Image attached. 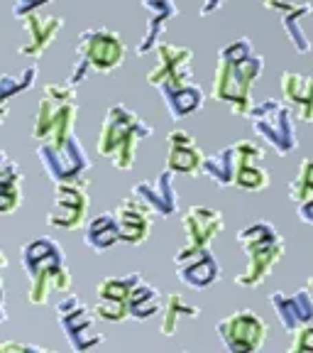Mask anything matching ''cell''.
<instances>
[{
    "instance_id": "6da1fadb",
    "label": "cell",
    "mask_w": 313,
    "mask_h": 353,
    "mask_svg": "<svg viewBox=\"0 0 313 353\" xmlns=\"http://www.w3.org/2000/svg\"><path fill=\"white\" fill-rule=\"evenodd\" d=\"M237 243L248 255V268L242 275L235 277V285L250 287V290L262 287L270 272L274 270V265L284 255V238L279 236V231L272 223L255 221V223L237 231Z\"/></svg>"
},
{
    "instance_id": "7a4b0ae2",
    "label": "cell",
    "mask_w": 313,
    "mask_h": 353,
    "mask_svg": "<svg viewBox=\"0 0 313 353\" xmlns=\"http://www.w3.org/2000/svg\"><path fill=\"white\" fill-rule=\"evenodd\" d=\"M152 135V128L125 105H113L100 128L98 152L118 170H130L138 157V143Z\"/></svg>"
},
{
    "instance_id": "3957f363",
    "label": "cell",
    "mask_w": 313,
    "mask_h": 353,
    "mask_svg": "<svg viewBox=\"0 0 313 353\" xmlns=\"http://www.w3.org/2000/svg\"><path fill=\"white\" fill-rule=\"evenodd\" d=\"M264 72V59L255 52L248 59H218L213 79V99L230 105L237 118H248L252 108V86Z\"/></svg>"
},
{
    "instance_id": "277c9868",
    "label": "cell",
    "mask_w": 313,
    "mask_h": 353,
    "mask_svg": "<svg viewBox=\"0 0 313 353\" xmlns=\"http://www.w3.org/2000/svg\"><path fill=\"white\" fill-rule=\"evenodd\" d=\"M25 265L32 272V294L30 302L44 304L50 290L66 292L72 287V277L64 270V255L52 241H34L25 250Z\"/></svg>"
},
{
    "instance_id": "5b68a950",
    "label": "cell",
    "mask_w": 313,
    "mask_h": 353,
    "mask_svg": "<svg viewBox=\"0 0 313 353\" xmlns=\"http://www.w3.org/2000/svg\"><path fill=\"white\" fill-rule=\"evenodd\" d=\"M252 130L264 143H270L279 154H292L299 148L296 138V118L294 110L279 99H264L262 103L250 108Z\"/></svg>"
},
{
    "instance_id": "8992f818",
    "label": "cell",
    "mask_w": 313,
    "mask_h": 353,
    "mask_svg": "<svg viewBox=\"0 0 313 353\" xmlns=\"http://www.w3.org/2000/svg\"><path fill=\"white\" fill-rule=\"evenodd\" d=\"M264 157L262 145H257L255 140H240L235 145H226L218 152L208 154L201 162V172L208 176L211 182L218 187L228 189L235 182V174L242 165H257Z\"/></svg>"
},
{
    "instance_id": "52a82bcc",
    "label": "cell",
    "mask_w": 313,
    "mask_h": 353,
    "mask_svg": "<svg viewBox=\"0 0 313 353\" xmlns=\"http://www.w3.org/2000/svg\"><path fill=\"white\" fill-rule=\"evenodd\" d=\"M220 341L226 343L230 353H252L264 346L267 339V324L259 314L250 312V309H240L235 314H228L226 319H220L218 326Z\"/></svg>"
},
{
    "instance_id": "ba28073f",
    "label": "cell",
    "mask_w": 313,
    "mask_h": 353,
    "mask_svg": "<svg viewBox=\"0 0 313 353\" xmlns=\"http://www.w3.org/2000/svg\"><path fill=\"white\" fill-rule=\"evenodd\" d=\"M182 226L186 231V243L179 248L174 260L208 248V243L226 231V219L218 209H211V206H188L186 214L182 216Z\"/></svg>"
},
{
    "instance_id": "9c48e42d",
    "label": "cell",
    "mask_w": 313,
    "mask_h": 353,
    "mask_svg": "<svg viewBox=\"0 0 313 353\" xmlns=\"http://www.w3.org/2000/svg\"><path fill=\"white\" fill-rule=\"evenodd\" d=\"M157 57H160V64L149 72L147 81L152 86H157L160 91L164 88H176V86H186L193 81V52L188 47H176L169 42H157Z\"/></svg>"
},
{
    "instance_id": "30bf717a",
    "label": "cell",
    "mask_w": 313,
    "mask_h": 353,
    "mask_svg": "<svg viewBox=\"0 0 313 353\" xmlns=\"http://www.w3.org/2000/svg\"><path fill=\"white\" fill-rule=\"evenodd\" d=\"M78 54L83 61H88V66H94L98 72H113L125 59V44L118 32L91 30V32H83L78 42Z\"/></svg>"
},
{
    "instance_id": "8fae6325",
    "label": "cell",
    "mask_w": 313,
    "mask_h": 353,
    "mask_svg": "<svg viewBox=\"0 0 313 353\" xmlns=\"http://www.w3.org/2000/svg\"><path fill=\"white\" fill-rule=\"evenodd\" d=\"M88 182L76 176V179H66L56 189L54 209L50 214V223L59 228H78L86 221L88 211Z\"/></svg>"
},
{
    "instance_id": "7c38bea8",
    "label": "cell",
    "mask_w": 313,
    "mask_h": 353,
    "mask_svg": "<svg viewBox=\"0 0 313 353\" xmlns=\"http://www.w3.org/2000/svg\"><path fill=\"white\" fill-rule=\"evenodd\" d=\"M59 314H61V324L66 329V336L72 341V346L76 351H86L91 346H98L103 341V336L94 334V316L78 302L76 297H66L59 304Z\"/></svg>"
},
{
    "instance_id": "4fadbf2b",
    "label": "cell",
    "mask_w": 313,
    "mask_h": 353,
    "mask_svg": "<svg viewBox=\"0 0 313 353\" xmlns=\"http://www.w3.org/2000/svg\"><path fill=\"white\" fill-rule=\"evenodd\" d=\"M270 304L274 307V314L284 331H296L306 324H313V297L308 290H296L294 294L272 292Z\"/></svg>"
},
{
    "instance_id": "5bb4252c",
    "label": "cell",
    "mask_w": 313,
    "mask_h": 353,
    "mask_svg": "<svg viewBox=\"0 0 313 353\" xmlns=\"http://www.w3.org/2000/svg\"><path fill=\"white\" fill-rule=\"evenodd\" d=\"M171 174L174 172H162L160 176L154 179H147V182H140L138 187L132 189V194L147 206L149 211H154L162 219H169L176 209H179V194L174 189V182H171Z\"/></svg>"
},
{
    "instance_id": "9a60e30c",
    "label": "cell",
    "mask_w": 313,
    "mask_h": 353,
    "mask_svg": "<svg viewBox=\"0 0 313 353\" xmlns=\"http://www.w3.org/2000/svg\"><path fill=\"white\" fill-rule=\"evenodd\" d=\"M152 211L140 201L135 194L127 196L118 211L116 216V223H118V233H120V241L130 243V245H142L149 236V228H152V219H149Z\"/></svg>"
},
{
    "instance_id": "2e32d148",
    "label": "cell",
    "mask_w": 313,
    "mask_h": 353,
    "mask_svg": "<svg viewBox=\"0 0 313 353\" xmlns=\"http://www.w3.org/2000/svg\"><path fill=\"white\" fill-rule=\"evenodd\" d=\"M174 263L179 268V280L191 290H206L220 280V263L208 248L186 255V258H179Z\"/></svg>"
},
{
    "instance_id": "e0dca14e",
    "label": "cell",
    "mask_w": 313,
    "mask_h": 353,
    "mask_svg": "<svg viewBox=\"0 0 313 353\" xmlns=\"http://www.w3.org/2000/svg\"><path fill=\"white\" fill-rule=\"evenodd\" d=\"M281 96L284 103L294 110V118L313 123V77L299 72L281 74Z\"/></svg>"
},
{
    "instance_id": "ac0fdd59",
    "label": "cell",
    "mask_w": 313,
    "mask_h": 353,
    "mask_svg": "<svg viewBox=\"0 0 313 353\" xmlns=\"http://www.w3.org/2000/svg\"><path fill=\"white\" fill-rule=\"evenodd\" d=\"M169 157H166V170L179 172V174H196L201 172V162L206 154L198 150L193 138L186 130H171L169 138Z\"/></svg>"
},
{
    "instance_id": "d6986e66",
    "label": "cell",
    "mask_w": 313,
    "mask_h": 353,
    "mask_svg": "<svg viewBox=\"0 0 313 353\" xmlns=\"http://www.w3.org/2000/svg\"><path fill=\"white\" fill-rule=\"evenodd\" d=\"M144 8L149 10V22H147V34L138 44V54H147V52H152L157 47L162 32L166 28V22L179 12L174 6V0H144Z\"/></svg>"
},
{
    "instance_id": "ffe728a7",
    "label": "cell",
    "mask_w": 313,
    "mask_h": 353,
    "mask_svg": "<svg viewBox=\"0 0 313 353\" xmlns=\"http://www.w3.org/2000/svg\"><path fill=\"white\" fill-rule=\"evenodd\" d=\"M162 96H164V103H166V108H169L171 118H186V116H191V113H196V110H201L206 103L204 88L198 86L196 81L186 83V86L164 88Z\"/></svg>"
},
{
    "instance_id": "44dd1931",
    "label": "cell",
    "mask_w": 313,
    "mask_h": 353,
    "mask_svg": "<svg viewBox=\"0 0 313 353\" xmlns=\"http://www.w3.org/2000/svg\"><path fill=\"white\" fill-rule=\"evenodd\" d=\"M162 309V294L157 287L147 285L140 280L138 285L132 287V292L127 294V316L132 319H152L154 314H160Z\"/></svg>"
},
{
    "instance_id": "7402d4cb",
    "label": "cell",
    "mask_w": 313,
    "mask_h": 353,
    "mask_svg": "<svg viewBox=\"0 0 313 353\" xmlns=\"http://www.w3.org/2000/svg\"><path fill=\"white\" fill-rule=\"evenodd\" d=\"M311 12H313V6L308 0H303L299 6L286 8L284 12H279L281 28H284L286 37H289V42H292V47L299 54H308V52H311V39L306 37V32H303V28H301V20L311 15Z\"/></svg>"
},
{
    "instance_id": "603a6c76",
    "label": "cell",
    "mask_w": 313,
    "mask_h": 353,
    "mask_svg": "<svg viewBox=\"0 0 313 353\" xmlns=\"http://www.w3.org/2000/svg\"><path fill=\"white\" fill-rule=\"evenodd\" d=\"M160 312H162L160 329L164 336H171L184 319H198V316H201V309H198L196 304H188L182 294H169Z\"/></svg>"
},
{
    "instance_id": "cb8c5ba5",
    "label": "cell",
    "mask_w": 313,
    "mask_h": 353,
    "mask_svg": "<svg viewBox=\"0 0 313 353\" xmlns=\"http://www.w3.org/2000/svg\"><path fill=\"white\" fill-rule=\"evenodd\" d=\"M120 241V233H118V223L113 214H100L98 219L91 221L86 233V243L96 250H105L110 245H116Z\"/></svg>"
},
{
    "instance_id": "d4e9b609",
    "label": "cell",
    "mask_w": 313,
    "mask_h": 353,
    "mask_svg": "<svg viewBox=\"0 0 313 353\" xmlns=\"http://www.w3.org/2000/svg\"><path fill=\"white\" fill-rule=\"evenodd\" d=\"M61 25L64 22L59 20V17H30V22H28V28H30V32H32V47H25V54H42L44 52V47L52 42V37H54L56 32L61 30Z\"/></svg>"
},
{
    "instance_id": "484cf974",
    "label": "cell",
    "mask_w": 313,
    "mask_h": 353,
    "mask_svg": "<svg viewBox=\"0 0 313 353\" xmlns=\"http://www.w3.org/2000/svg\"><path fill=\"white\" fill-rule=\"evenodd\" d=\"M142 280L140 275H125V277H105L98 282V294L103 299H118V302L127 304V294L132 292V287Z\"/></svg>"
},
{
    "instance_id": "4316f807",
    "label": "cell",
    "mask_w": 313,
    "mask_h": 353,
    "mask_svg": "<svg viewBox=\"0 0 313 353\" xmlns=\"http://www.w3.org/2000/svg\"><path fill=\"white\" fill-rule=\"evenodd\" d=\"M233 187L242 189V192H264L270 187V174L259 165H242L235 174Z\"/></svg>"
},
{
    "instance_id": "83f0119b",
    "label": "cell",
    "mask_w": 313,
    "mask_h": 353,
    "mask_svg": "<svg viewBox=\"0 0 313 353\" xmlns=\"http://www.w3.org/2000/svg\"><path fill=\"white\" fill-rule=\"evenodd\" d=\"M313 196V160H303L299 165V172L289 182V199L294 204H301Z\"/></svg>"
},
{
    "instance_id": "f1b7e54d",
    "label": "cell",
    "mask_w": 313,
    "mask_h": 353,
    "mask_svg": "<svg viewBox=\"0 0 313 353\" xmlns=\"http://www.w3.org/2000/svg\"><path fill=\"white\" fill-rule=\"evenodd\" d=\"M96 316L103 321H122L127 319V304L118 299H103L96 304Z\"/></svg>"
},
{
    "instance_id": "f546056e",
    "label": "cell",
    "mask_w": 313,
    "mask_h": 353,
    "mask_svg": "<svg viewBox=\"0 0 313 353\" xmlns=\"http://www.w3.org/2000/svg\"><path fill=\"white\" fill-rule=\"evenodd\" d=\"M292 353H313V324H306L301 329L292 331V341H289Z\"/></svg>"
},
{
    "instance_id": "4dcf8cb0",
    "label": "cell",
    "mask_w": 313,
    "mask_h": 353,
    "mask_svg": "<svg viewBox=\"0 0 313 353\" xmlns=\"http://www.w3.org/2000/svg\"><path fill=\"white\" fill-rule=\"evenodd\" d=\"M299 3H303V0H264V8L274 12H284L286 8H294Z\"/></svg>"
},
{
    "instance_id": "1f68e13d",
    "label": "cell",
    "mask_w": 313,
    "mask_h": 353,
    "mask_svg": "<svg viewBox=\"0 0 313 353\" xmlns=\"http://www.w3.org/2000/svg\"><path fill=\"white\" fill-rule=\"evenodd\" d=\"M296 206H299V219H301L303 223H308V226H313V196Z\"/></svg>"
},
{
    "instance_id": "d6a6232c",
    "label": "cell",
    "mask_w": 313,
    "mask_h": 353,
    "mask_svg": "<svg viewBox=\"0 0 313 353\" xmlns=\"http://www.w3.org/2000/svg\"><path fill=\"white\" fill-rule=\"evenodd\" d=\"M223 6H226V0H204V6H201V17L213 15V12H218Z\"/></svg>"
},
{
    "instance_id": "836d02e7",
    "label": "cell",
    "mask_w": 313,
    "mask_h": 353,
    "mask_svg": "<svg viewBox=\"0 0 313 353\" xmlns=\"http://www.w3.org/2000/svg\"><path fill=\"white\" fill-rule=\"evenodd\" d=\"M308 287H311V290H313V277H311V280H308Z\"/></svg>"
}]
</instances>
